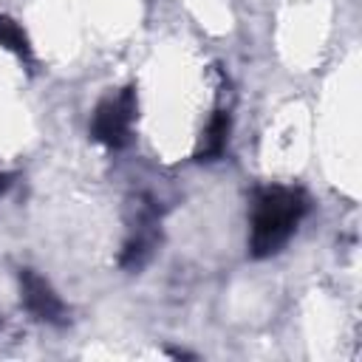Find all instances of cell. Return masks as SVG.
Returning a JSON list of instances; mask_svg holds the SVG:
<instances>
[{
  "label": "cell",
  "instance_id": "cell-1",
  "mask_svg": "<svg viewBox=\"0 0 362 362\" xmlns=\"http://www.w3.org/2000/svg\"><path fill=\"white\" fill-rule=\"evenodd\" d=\"M305 209H308V201L300 189H291V187L260 189L252 206V238H249L252 255L269 257L280 252L294 235Z\"/></svg>",
  "mask_w": 362,
  "mask_h": 362
},
{
  "label": "cell",
  "instance_id": "cell-2",
  "mask_svg": "<svg viewBox=\"0 0 362 362\" xmlns=\"http://www.w3.org/2000/svg\"><path fill=\"white\" fill-rule=\"evenodd\" d=\"M136 119V93L133 88H122L119 93L107 96L90 122V136L96 141H102L105 147H124L130 141V127Z\"/></svg>",
  "mask_w": 362,
  "mask_h": 362
},
{
  "label": "cell",
  "instance_id": "cell-3",
  "mask_svg": "<svg viewBox=\"0 0 362 362\" xmlns=\"http://www.w3.org/2000/svg\"><path fill=\"white\" fill-rule=\"evenodd\" d=\"M20 291H23V305L45 322H62L65 320V305L62 300L54 294V288L31 269L20 272Z\"/></svg>",
  "mask_w": 362,
  "mask_h": 362
},
{
  "label": "cell",
  "instance_id": "cell-4",
  "mask_svg": "<svg viewBox=\"0 0 362 362\" xmlns=\"http://www.w3.org/2000/svg\"><path fill=\"white\" fill-rule=\"evenodd\" d=\"M226 133H229V116L226 113H215L204 139H201V147H198V156L201 158H215L223 153L226 147Z\"/></svg>",
  "mask_w": 362,
  "mask_h": 362
},
{
  "label": "cell",
  "instance_id": "cell-5",
  "mask_svg": "<svg viewBox=\"0 0 362 362\" xmlns=\"http://www.w3.org/2000/svg\"><path fill=\"white\" fill-rule=\"evenodd\" d=\"M0 45H6L8 51H14L17 57H28V54H31L23 28H20L14 20H8L6 14H0Z\"/></svg>",
  "mask_w": 362,
  "mask_h": 362
},
{
  "label": "cell",
  "instance_id": "cell-6",
  "mask_svg": "<svg viewBox=\"0 0 362 362\" xmlns=\"http://www.w3.org/2000/svg\"><path fill=\"white\" fill-rule=\"evenodd\" d=\"M6 187H8V178H6V175H0V192H3Z\"/></svg>",
  "mask_w": 362,
  "mask_h": 362
}]
</instances>
